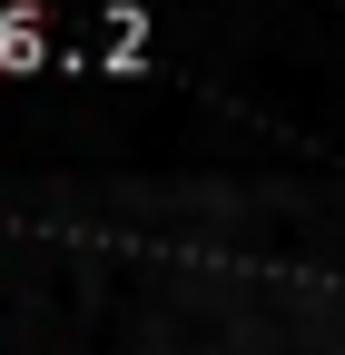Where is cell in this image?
<instances>
[{
	"label": "cell",
	"mask_w": 345,
	"mask_h": 355,
	"mask_svg": "<svg viewBox=\"0 0 345 355\" xmlns=\"http://www.w3.org/2000/svg\"><path fill=\"white\" fill-rule=\"evenodd\" d=\"M39 50H50V20H39V0H10V10H0V79L39 69Z\"/></svg>",
	"instance_id": "obj_1"
}]
</instances>
